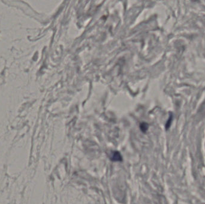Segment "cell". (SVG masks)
I'll return each instance as SVG.
<instances>
[{"mask_svg":"<svg viewBox=\"0 0 205 204\" xmlns=\"http://www.w3.org/2000/svg\"><path fill=\"white\" fill-rule=\"evenodd\" d=\"M111 159L113 161H122V158L121 155L118 151H114L112 155Z\"/></svg>","mask_w":205,"mask_h":204,"instance_id":"cell-1","label":"cell"},{"mask_svg":"<svg viewBox=\"0 0 205 204\" xmlns=\"http://www.w3.org/2000/svg\"><path fill=\"white\" fill-rule=\"evenodd\" d=\"M146 124H144V125H141V129H142V130H144V131L146 130V129H148V127L146 126Z\"/></svg>","mask_w":205,"mask_h":204,"instance_id":"cell-2","label":"cell"}]
</instances>
